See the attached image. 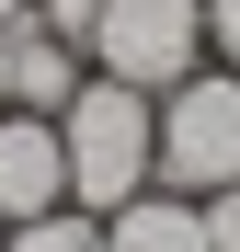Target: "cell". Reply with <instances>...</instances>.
<instances>
[{"instance_id": "5b68a950", "label": "cell", "mask_w": 240, "mask_h": 252, "mask_svg": "<svg viewBox=\"0 0 240 252\" xmlns=\"http://www.w3.org/2000/svg\"><path fill=\"white\" fill-rule=\"evenodd\" d=\"M103 252H206V206L172 195V184H149L126 206H103Z\"/></svg>"}, {"instance_id": "8992f818", "label": "cell", "mask_w": 240, "mask_h": 252, "mask_svg": "<svg viewBox=\"0 0 240 252\" xmlns=\"http://www.w3.org/2000/svg\"><path fill=\"white\" fill-rule=\"evenodd\" d=\"M80 80H92V58H80V46H57V34L12 23V103H23V115H57Z\"/></svg>"}, {"instance_id": "7a4b0ae2", "label": "cell", "mask_w": 240, "mask_h": 252, "mask_svg": "<svg viewBox=\"0 0 240 252\" xmlns=\"http://www.w3.org/2000/svg\"><path fill=\"white\" fill-rule=\"evenodd\" d=\"M149 184H172V195H217L240 184V69H194L160 92V149H149Z\"/></svg>"}, {"instance_id": "52a82bcc", "label": "cell", "mask_w": 240, "mask_h": 252, "mask_svg": "<svg viewBox=\"0 0 240 252\" xmlns=\"http://www.w3.org/2000/svg\"><path fill=\"white\" fill-rule=\"evenodd\" d=\"M12 252H103V218L92 206H46V218H23Z\"/></svg>"}, {"instance_id": "3957f363", "label": "cell", "mask_w": 240, "mask_h": 252, "mask_svg": "<svg viewBox=\"0 0 240 252\" xmlns=\"http://www.w3.org/2000/svg\"><path fill=\"white\" fill-rule=\"evenodd\" d=\"M92 69L160 103L172 80L206 69V0H103V23H92Z\"/></svg>"}, {"instance_id": "7c38bea8", "label": "cell", "mask_w": 240, "mask_h": 252, "mask_svg": "<svg viewBox=\"0 0 240 252\" xmlns=\"http://www.w3.org/2000/svg\"><path fill=\"white\" fill-rule=\"evenodd\" d=\"M0 252H12V229H0Z\"/></svg>"}, {"instance_id": "6da1fadb", "label": "cell", "mask_w": 240, "mask_h": 252, "mask_svg": "<svg viewBox=\"0 0 240 252\" xmlns=\"http://www.w3.org/2000/svg\"><path fill=\"white\" fill-rule=\"evenodd\" d=\"M57 149H69V206H126V195H149V149H160V103L149 92H126V80H80V92L57 103Z\"/></svg>"}, {"instance_id": "30bf717a", "label": "cell", "mask_w": 240, "mask_h": 252, "mask_svg": "<svg viewBox=\"0 0 240 252\" xmlns=\"http://www.w3.org/2000/svg\"><path fill=\"white\" fill-rule=\"evenodd\" d=\"M206 58L240 69V0H206Z\"/></svg>"}, {"instance_id": "277c9868", "label": "cell", "mask_w": 240, "mask_h": 252, "mask_svg": "<svg viewBox=\"0 0 240 252\" xmlns=\"http://www.w3.org/2000/svg\"><path fill=\"white\" fill-rule=\"evenodd\" d=\"M46 206H69V149H57V115H0V229L46 218Z\"/></svg>"}, {"instance_id": "9c48e42d", "label": "cell", "mask_w": 240, "mask_h": 252, "mask_svg": "<svg viewBox=\"0 0 240 252\" xmlns=\"http://www.w3.org/2000/svg\"><path fill=\"white\" fill-rule=\"evenodd\" d=\"M206 206V252H240V184H217V195H194Z\"/></svg>"}, {"instance_id": "8fae6325", "label": "cell", "mask_w": 240, "mask_h": 252, "mask_svg": "<svg viewBox=\"0 0 240 252\" xmlns=\"http://www.w3.org/2000/svg\"><path fill=\"white\" fill-rule=\"evenodd\" d=\"M0 115H12V23H0Z\"/></svg>"}, {"instance_id": "ba28073f", "label": "cell", "mask_w": 240, "mask_h": 252, "mask_svg": "<svg viewBox=\"0 0 240 252\" xmlns=\"http://www.w3.org/2000/svg\"><path fill=\"white\" fill-rule=\"evenodd\" d=\"M92 23H103V0H34V34H57L80 58H92Z\"/></svg>"}]
</instances>
